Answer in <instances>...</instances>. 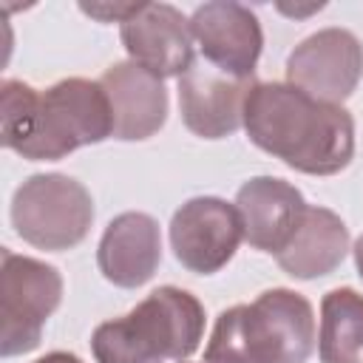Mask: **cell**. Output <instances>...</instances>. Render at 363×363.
<instances>
[{"instance_id": "cell-7", "label": "cell", "mask_w": 363, "mask_h": 363, "mask_svg": "<svg viewBox=\"0 0 363 363\" xmlns=\"http://www.w3.org/2000/svg\"><path fill=\"white\" fill-rule=\"evenodd\" d=\"M363 79V43L346 28H320L286 57V82L303 94L340 105Z\"/></svg>"}, {"instance_id": "cell-1", "label": "cell", "mask_w": 363, "mask_h": 363, "mask_svg": "<svg viewBox=\"0 0 363 363\" xmlns=\"http://www.w3.org/2000/svg\"><path fill=\"white\" fill-rule=\"evenodd\" d=\"M244 130L252 145L309 176H335L354 156L352 113L289 82L252 85L244 105Z\"/></svg>"}, {"instance_id": "cell-16", "label": "cell", "mask_w": 363, "mask_h": 363, "mask_svg": "<svg viewBox=\"0 0 363 363\" xmlns=\"http://www.w3.org/2000/svg\"><path fill=\"white\" fill-rule=\"evenodd\" d=\"M320 363H363V295L337 286L320 301Z\"/></svg>"}, {"instance_id": "cell-17", "label": "cell", "mask_w": 363, "mask_h": 363, "mask_svg": "<svg viewBox=\"0 0 363 363\" xmlns=\"http://www.w3.org/2000/svg\"><path fill=\"white\" fill-rule=\"evenodd\" d=\"M34 363H82V360L77 354H71V352H48Z\"/></svg>"}, {"instance_id": "cell-10", "label": "cell", "mask_w": 363, "mask_h": 363, "mask_svg": "<svg viewBox=\"0 0 363 363\" xmlns=\"http://www.w3.org/2000/svg\"><path fill=\"white\" fill-rule=\"evenodd\" d=\"M119 37L128 57L156 77H182L193 65L190 20L170 3H139L119 23Z\"/></svg>"}, {"instance_id": "cell-15", "label": "cell", "mask_w": 363, "mask_h": 363, "mask_svg": "<svg viewBox=\"0 0 363 363\" xmlns=\"http://www.w3.org/2000/svg\"><path fill=\"white\" fill-rule=\"evenodd\" d=\"M349 252V227L343 218L326 207L303 210L289 241L275 252L278 267L301 281H312L329 275L340 267Z\"/></svg>"}, {"instance_id": "cell-11", "label": "cell", "mask_w": 363, "mask_h": 363, "mask_svg": "<svg viewBox=\"0 0 363 363\" xmlns=\"http://www.w3.org/2000/svg\"><path fill=\"white\" fill-rule=\"evenodd\" d=\"M255 79H235L213 68L210 62H193L179 77V111L201 139H221L244 125V105Z\"/></svg>"}, {"instance_id": "cell-3", "label": "cell", "mask_w": 363, "mask_h": 363, "mask_svg": "<svg viewBox=\"0 0 363 363\" xmlns=\"http://www.w3.org/2000/svg\"><path fill=\"white\" fill-rule=\"evenodd\" d=\"M315 349L312 303L295 289H267L216 318L207 363H306Z\"/></svg>"}, {"instance_id": "cell-13", "label": "cell", "mask_w": 363, "mask_h": 363, "mask_svg": "<svg viewBox=\"0 0 363 363\" xmlns=\"http://www.w3.org/2000/svg\"><path fill=\"white\" fill-rule=\"evenodd\" d=\"M96 264L113 286L136 289L147 284L162 264V235L156 218L136 210L116 216L99 238Z\"/></svg>"}, {"instance_id": "cell-9", "label": "cell", "mask_w": 363, "mask_h": 363, "mask_svg": "<svg viewBox=\"0 0 363 363\" xmlns=\"http://www.w3.org/2000/svg\"><path fill=\"white\" fill-rule=\"evenodd\" d=\"M193 40L201 48V60L235 79H252L264 31L258 17L233 0H213L193 11L190 17Z\"/></svg>"}, {"instance_id": "cell-14", "label": "cell", "mask_w": 363, "mask_h": 363, "mask_svg": "<svg viewBox=\"0 0 363 363\" xmlns=\"http://www.w3.org/2000/svg\"><path fill=\"white\" fill-rule=\"evenodd\" d=\"M235 210L244 238L264 252H278L295 233L306 201L301 190L275 176H255L235 193Z\"/></svg>"}, {"instance_id": "cell-12", "label": "cell", "mask_w": 363, "mask_h": 363, "mask_svg": "<svg viewBox=\"0 0 363 363\" xmlns=\"http://www.w3.org/2000/svg\"><path fill=\"white\" fill-rule=\"evenodd\" d=\"M99 85L111 105L113 139L142 142L159 133L167 119V91L162 77L150 74L133 60H125L105 68Z\"/></svg>"}, {"instance_id": "cell-2", "label": "cell", "mask_w": 363, "mask_h": 363, "mask_svg": "<svg viewBox=\"0 0 363 363\" xmlns=\"http://www.w3.org/2000/svg\"><path fill=\"white\" fill-rule=\"evenodd\" d=\"M108 136L113 119L99 79L68 77L45 91L6 79L0 88V139L23 159L57 162Z\"/></svg>"}, {"instance_id": "cell-18", "label": "cell", "mask_w": 363, "mask_h": 363, "mask_svg": "<svg viewBox=\"0 0 363 363\" xmlns=\"http://www.w3.org/2000/svg\"><path fill=\"white\" fill-rule=\"evenodd\" d=\"M352 252H354V267H357V275L363 278V235L354 241V250H352Z\"/></svg>"}, {"instance_id": "cell-5", "label": "cell", "mask_w": 363, "mask_h": 363, "mask_svg": "<svg viewBox=\"0 0 363 363\" xmlns=\"http://www.w3.org/2000/svg\"><path fill=\"white\" fill-rule=\"evenodd\" d=\"M94 221V199L82 182L65 173L28 176L11 199V224L37 250L62 252L77 247Z\"/></svg>"}, {"instance_id": "cell-6", "label": "cell", "mask_w": 363, "mask_h": 363, "mask_svg": "<svg viewBox=\"0 0 363 363\" xmlns=\"http://www.w3.org/2000/svg\"><path fill=\"white\" fill-rule=\"evenodd\" d=\"M60 301H62V275L57 272V267L3 250L0 252V318H3L0 354L14 357L37 349L43 337V326L57 312Z\"/></svg>"}, {"instance_id": "cell-4", "label": "cell", "mask_w": 363, "mask_h": 363, "mask_svg": "<svg viewBox=\"0 0 363 363\" xmlns=\"http://www.w3.org/2000/svg\"><path fill=\"white\" fill-rule=\"evenodd\" d=\"M204 337V306L179 286H159L128 315L105 320L91 335L96 363L187 360Z\"/></svg>"}, {"instance_id": "cell-8", "label": "cell", "mask_w": 363, "mask_h": 363, "mask_svg": "<svg viewBox=\"0 0 363 363\" xmlns=\"http://www.w3.org/2000/svg\"><path fill=\"white\" fill-rule=\"evenodd\" d=\"M244 238L235 204L216 196L184 201L170 218V247L179 264L196 275H213L235 255Z\"/></svg>"}, {"instance_id": "cell-19", "label": "cell", "mask_w": 363, "mask_h": 363, "mask_svg": "<svg viewBox=\"0 0 363 363\" xmlns=\"http://www.w3.org/2000/svg\"><path fill=\"white\" fill-rule=\"evenodd\" d=\"M179 363H182V360H179Z\"/></svg>"}]
</instances>
